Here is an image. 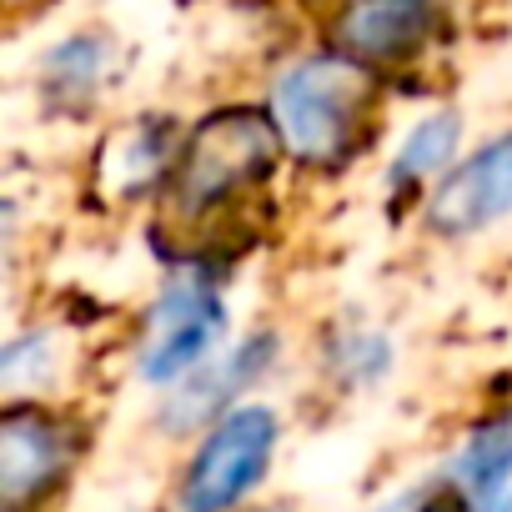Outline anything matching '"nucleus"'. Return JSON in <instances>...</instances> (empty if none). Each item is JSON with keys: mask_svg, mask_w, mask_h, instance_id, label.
<instances>
[{"mask_svg": "<svg viewBox=\"0 0 512 512\" xmlns=\"http://www.w3.org/2000/svg\"><path fill=\"white\" fill-rule=\"evenodd\" d=\"M282 146L317 171H337L357 156L367 141L372 116V71L337 51V56H307L287 66L272 86V111Z\"/></svg>", "mask_w": 512, "mask_h": 512, "instance_id": "1", "label": "nucleus"}, {"mask_svg": "<svg viewBox=\"0 0 512 512\" xmlns=\"http://www.w3.org/2000/svg\"><path fill=\"white\" fill-rule=\"evenodd\" d=\"M282 422L262 402H241L206 427L181 477V512H236L267 482Z\"/></svg>", "mask_w": 512, "mask_h": 512, "instance_id": "4", "label": "nucleus"}, {"mask_svg": "<svg viewBox=\"0 0 512 512\" xmlns=\"http://www.w3.org/2000/svg\"><path fill=\"white\" fill-rule=\"evenodd\" d=\"M427 231L437 236H477L512 216V131L492 136L482 151L457 161L432 191H427Z\"/></svg>", "mask_w": 512, "mask_h": 512, "instance_id": "6", "label": "nucleus"}, {"mask_svg": "<svg viewBox=\"0 0 512 512\" xmlns=\"http://www.w3.org/2000/svg\"><path fill=\"white\" fill-rule=\"evenodd\" d=\"M51 362H56L51 332H41V327L21 332V337L6 342V352H0V382H6L11 397H26V392H36L51 377Z\"/></svg>", "mask_w": 512, "mask_h": 512, "instance_id": "13", "label": "nucleus"}, {"mask_svg": "<svg viewBox=\"0 0 512 512\" xmlns=\"http://www.w3.org/2000/svg\"><path fill=\"white\" fill-rule=\"evenodd\" d=\"M442 482L467 512H512V412H497L467 432Z\"/></svg>", "mask_w": 512, "mask_h": 512, "instance_id": "9", "label": "nucleus"}, {"mask_svg": "<svg viewBox=\"0 0 512 512\" xmlns=\"http://www.w3.org/2000/svg\"><path fill=\"white\" fill-rule=\"evenodd\" d=\"M457 141H462V116L457 111H437V116L417 121L407 131V141L397 146V156H392L387 186L392 191H417L422 181L447 176L452 171V156H457Z\"/></svg>", "mask_w": 512, "mask_h": 512, "instance_id": "10", "label": "nucleus"}, {"mask_svg": "<svg viewBox=\"0 0 512 512\" xmlns=\"http://www.w3.org/2000/svg\"><path fill=\"white\" fill-rule=\"evenodd\" d=\"M226 332V297L221 282L201 267L176 272L156 302L146 307L141 342H136V372L151 387H181L201 367L216 362V342Z\"/></svg>", "mask_w": 512, "mask_h": 512, "instance_id": "3", "label": "nucleus"}, {"mask_svg": "<svg viewBox=\"0 0 512 512\" xmlns=\"http://www.w3.org/2000/svg\"><path fill=\"white\" fill-rule=\"evenodd\" d=\"M272 357H277V337L272 332H251L241 347H231L226 357H216L211 367H201L191 382H181L176 392H171V402H166V427L171 432H196L201 422H216V417H226L231 407H241L236 402V392H246L256 377H262L267 367H272Z\"/></svg>", "mask_w": 512, "mask_h": 512, "instance_id": "7", "label": "nucleus"}, {"mask_svg": "<svg viewBox=\"0 0 512 512\" xmlns=\"http://www.w3.org/2000/svg\"><path fill=\"white\" fill-rule=\"evenodd\" d=\"M432 36V0H347L337 21V41L362 66L407 61Z\"/></svg>", "mask_w": 512, "mask_h": 512, "instance_id": "8", "label": "nucleus"}, {"mask_svg": "<svg viewBox=\"0 0 512 512\" xmlns=\"http://www.w3.org/2000/svg\"><path fill=\"white\" fill-rule=\"evenodd\" d=\"M101 76H106V41H96V36H76V41L56 46L46 61V91L61 106H86L96 96Z\"/></svg>", "mask_w": 512, "mask_h": 512, "instance_id": "12", "label": "nucleus"}, {"mask_svg": "<svg viewBox=\"0 0 512 512\" xmlns=\"http://www.w3.org/2000/svg\"><path fill=\"white\" fill-rule=\"evenodd\" d=\"M327 367L342 387H372L392 372V337H382L377 327H342L327 342Z\"/></svg>", "mask_w": 512, "mask_h": 512, "instance_id": "11", "label": "nucleus"}, {"mask_svg": "<svg viewBox=\"0 0 512 512\" xmlns=\"http://www.w3.org/2000/svg\"><path fill=\"white\" fill-rule=\"evenodd\" d=\"M282 151L287 146H282L272 116L226 106L191 131L166 191L181 216H211V211L231 206L236 196H246L251 186H262Z\"/></svg>", "mask_w": 512, "mask_h": 512, "instance_id": "2", "label": "nucleus"}, {"mask_svg": "<svg viewBox=\"0 0 512 512\" xmlns=\"http://www.w3.org/2000/svg\"><path fill=\"white\" fill-rule=\"evenodd\" d=\"M71 452L76 447L61 417H51L36 402H11L0 417V497H6V512L41 507L61 487Z\"/></svg>", "mask_w": 512, "mask_h": 512, "instance_id": "5", "label": "nucleus"}]
</instances>
